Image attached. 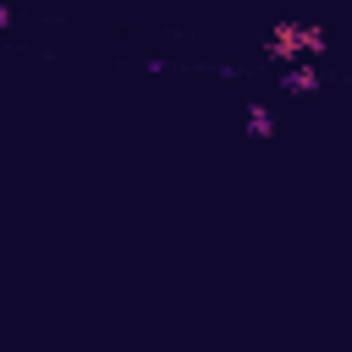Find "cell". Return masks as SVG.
I'll use <instances>...</instances> for the list:
<instances>
[{
	"mask_svg": "<svg viewBox=\"0 0 352 352\" xmlns=\"http://www.w3.org/2000/svg\"><path fill=\"white\" fill-rule=\"evenodd\" d=\"M286 88H292V94H314V88H319L314 66H297V72H286Z\"/></svg>",
	"mask_w": 352,
	"mask_h": 352,
	"instance_id": "7a4b0ae2",
	"label": "cell"
},
{
	"mask_svg": "<svg viewBox=\"0 0 352 352\" xmlns=\"http://www.w3.org/2000/svg\"><path fill=\"white\" fill-rule=\"evenodd\" d=\"M248 126H253V138H270V132H275V116H270L264 104H248Z\"/></svg>",
	"mask_w": 352,
	"mask_h": 352,
	"instance_id": "3957f363",
	"label": "cell"
},
{
	"mask_svg": "<svg viewBox=\"0 0 352 352\" xmlns=\"http://www.w3.org/2000/svg\"><path fill=\"white\" fill-rule=\"evenodd\" d=\"M6 22H11V11H6V6H0V28H6Z\"/></svg>",
	"mask_w": 352,
	"mask_h": 352,
	"instance_id": "277c9868",
	"label": "cell"
},
{
	"mask_svg": "<svg viewBox=\"0 0 352 352\" xmlns=\"http://www.w3.org/2000/svg\"><path fill=\"white\" fill-rule=\"evenodd\" d=\"M302 38H308V28H302V22H280V28L270 33V55H308V44H302Z\"/></svg>",
	"mask_w": 352,
	"mask_h": 352,
	"instance_id": "6da1fadb",
	"label": "cell"
}]
</instances>
